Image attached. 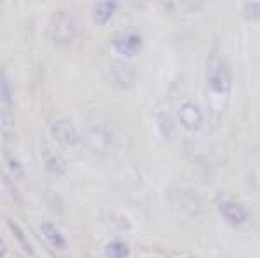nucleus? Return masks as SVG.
<instances>
[{
  "label": "nucleus",
  "mask_w": 260,
  "mask_h": 258,
  "mask_svg": "<svg viewBox=\"0 0 260 258\" xmlns=\"http://www.w3.org/2000/svg\"><path fill=\"white\" fill-rule=\"evenodd\" d=\"M207 85L213 94L217 95H229L233 89V69L229 62L222 57L210 59L207 69Z\"/></svg>",
  "instance_id": "nucleus-1"
},
{
  "label": "nucleus",
  "mask_w": 260,
  "mask_h": 258,
  "mask_svg": "<svg viewBox=\"0 0 260 258\" xmlns=\"http://www.w3.org/2000/svg\"><path fill=\"white\" fill-rule=\"evenodd\" d=\"M111 47L118 56L123 57H136L139 56L144 47V39L137 31H121L113 36Z\"/></svg>",
  "instance_id": "nucleus-2"
},
{
  "label": "nucleus",
  "mask_w": 260,
  "mask_h": 258,
  "mask_svg": "<svg viewBox=\"0 0 260 258\" xmlns=\"http://www.w3.org/2000/svg\"><path fill=\"white\" fill-rule=\"evenodd\" d=\"M219 213L225 222H229L231 226H243V224L248 222V211L241 203L234 201V199H220L219 205Z\"/></svg>",
  "instance_id": "nucleus-3"
},
{
  "label": "nucleus",
  "mask_w": 260,
  "mask_h": 258,
  "mask_svg": "<svg viewBox=\"0 0 260 258\" xmlns=\"http://www.w3.org/2000/svg\"><path fill=\"white\" fill-rule=\"evenodd\" d=\"M50 132H52L54 139L59 140L62 145H68V148L77 145L78 140H80V135H78L77 128L73 127V123H71L68 118L54 120L52 125H50Z\"/></svg>",
  "instance_id": "nucleus-4"
},
{
  "label": "nucleus",
  "mask_w": 260,
  "mask_h": 258,
  "mask_svg": "<svg viewBox=\"0 0 260 258\" xmlns=\"http://www.w3.org/2000/svg\"><path fill=\"white\" fill-rule=\"evenodd\" d=\"M52 39L57 44H70L75 36V23L71 21L68 16L59 14L56 16L52 21Z\"/></svg>",
  "instance_id": "nucleus-5"
},
{
  "label": "nucleus",
  "mask_w": 260,
  "mask_h": 258,
  "mask_svg": "<svg viewBox=\"0 0 260 258\" xmlns=\"http://www.w3.org/2000/svg\"><path fill=\"white\" fill-rule=\"evenodd\" d=\"M118 11V0H99L92 11V19L98 26H106Z\"/></svg>",
  "instance_id": "nucleus-6"
},
{
  "label": "nucleus",
  "mask_w": 260,
  "mask_h": 258,
  "mask_svg": "<svg viewBox=\"0 0 260 258\" xmlns=\"http://www.w3.org/2000/svg\"><path fill=\"white\" fill-rule=\"evenodd\" d=\"M179 120L182 123V127L191 132L198 130L201 123H203V116H201L200 107L192 102H186L179 107Z\"/></svg>",
  "instance_id": "nucleus-7"
},
{
  "label": "nucleus",
  "mask_w": 260,
  "mask_h": 258,
  "mask_svg": "<svg viewBox=\"0 0 260 258\" xmlns=\"http://www.w3.org/2000/svg\"><path fill=\"white\" fill-rule=\"evenodd\" d=\"M42 161H44V166L49 173L52 175H62L66 172V161L56 149L45 145L44 151H42Z\"/></svg>",
  "instance_id": "nucleus-8"
},
{
  "label": "nucleus",
  "mask_w": 260,
  "mask_h": 258,
  "mask_svg": "<svg viewBox=\"0 0 260 258\" xmlns=\"http://www.w3.org/2000/svg\"><path fill=\"white\" fill-rule=\"evenodd\" d=\"M40 231H42V234H44L45 241H47L54 249H57V251H66V249H68V241H66L64 234H62L52 222H49V220L42 222Z\"/></svg>",
  "instance_id": "nucleus-9"
},
{
  "label": "nucleus",
  "mask_w": 260,
  "mask_h": 258,
  "mask_svg": "<svg viewBox=\"0 0 260 258\" xmlns=\"http://www.w3.org/2000/svg\"><path fill=\"white\" fill-rule=\"evenodd\" d=\"M0 135L6 140H14L16 137V127H14V115L12 109L0 104Z\"/></svg>",
  "instance_id": "nucleus-10"
},
{
  "label": "nucleus",
  "mask_w": 260,
  "mask_h": 258,
  "mask_svg": "<svg viewBox=\"0 0 260 258\" xmlns=\"http://www.w3.org/2000/svg\"><path fill=\"white\" fill-rule=\"evenodd\" d=\"M0 104L14 109V87L6 71H0Z\"/></svg>",
  "instance_id": "nucleus-11"
},
{
  "label": "nucleus",
  "mask_w": 260,
  "mask_h": 258,
  "mask_svg": "<svg viewBox=\"0 0 260 258\" xmlns=\"http://www.w3.org/2000/svg\"><path fill=\"white\" fill-rule=\"evenodd\" d=\"M7 226H9L11 234L14 236L16 241H18V244L21 246V249H23L26 255H31V253H33L31 243H30V239H28L26 232L23 231V227H21L18 222H14V220H9V222H7Z\"/></svg>",
  "instance_id": "nucleus-12"
},
{
  "label": "nucleus",
  "mask_w": 260,
  "mask_h": 258,
  "mask_svg": "<svg viewBox=\"0 0 260 258\" xmlns=\"http://www.w3.org/2000/svg\"><path fill=\"white\" fill-rule=\"evenodd\" d=\"M104 255L108 258H127L130 255V248L125 241L113 239L104 244Z\"/></svg>",
  "instance_id": "nucleus-13"
},
{
  "label": "nucleus",
  "mask_w": 260,
  "mask_h": 258,
  "mask_svg": "<svg viewBox=\"0 0 260 258\" xmlns=\"http://www.w3.org/2000/svg\"><path fill=\"white\" fill-rule=\"evenodd\" d=\"M2 158H4V161H6V166L9 168V172L12 173V175H14L16 178H23L24 177L23 163H21V160L11 151V149H7V148L2 149Z\"/></svg>",
  "instance_id": "nucleus-14"
},
{
  "label": "nucleus",
  "mask_w": 260,
  "mask_h": 258,
  "mask_svg": "<svg viewBox=\"0 0 260 258\" xmlns=\"http://www.w3.org/2000/svg\"><path fill=\"white\" fill-rule=\"evenodd\" d=\"M243 16L246 21H258L260 19V0H248L243 6Z\"/></svg>",
  "instance_id": "nucleus-15"
},
{
  "label": "nucleus",
  "mask_w": 260,
  "mask_h": 258,
  "mask_svg": "<svg viewBox=\"0 0 260 258\" xmlns=\"http://www.w3.org/2000/svg\"><path fill=\"white\" fill-rule=\"evenodd\" d=\"M0 258H6V246H4L2 239H0Z\"/></svg>",
  "instance_id": "nucleus-16"
},
{
  "label": "nucleus",
  "mask_w": 260,
  "mask_h": 258,
  "mask_svg": "<svg viewBox=\"0 0 260 258\" xmlns=\"http://www.w3.org/2000/svg\"><path fill=\"white\" fill-rule=\"evenodd\" d=\"M186 258H198V256H186Z\"/></svg>",
  "instance_id": "nucleus-17"
}]
</instances>
